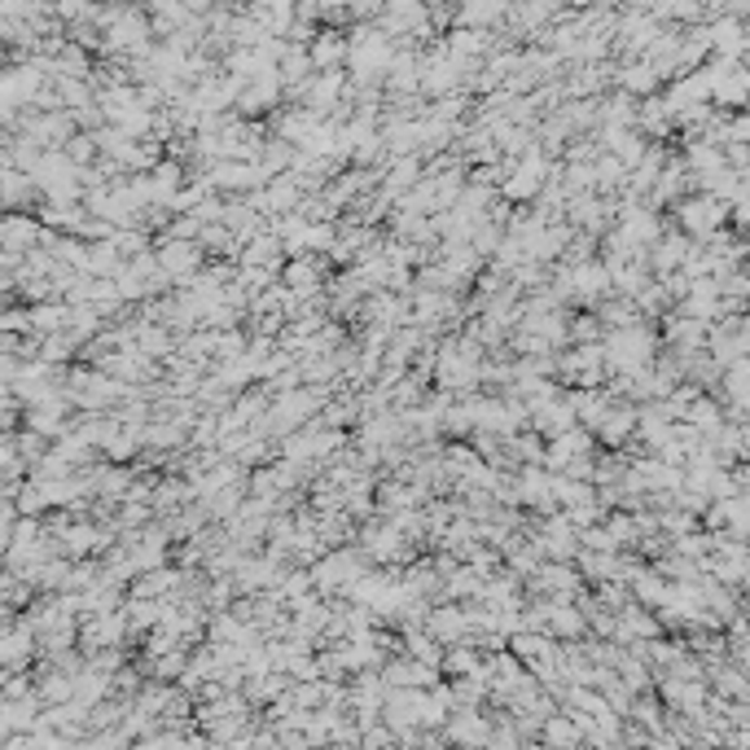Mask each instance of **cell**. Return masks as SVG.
<instances>
[{"label":"cell","mask_w":750,"mask_h":750,"mask_svg":"<svg viewBox=\"0 0 750 750\" xmlns=\"http://www.w3.org/2000/svg\"><path fill=\"white\" fill-rule=\"evenodd\" d=\"M132 636V623H128V610H101V614H84L79 623V650L84 654H97V650H111L119 646L124 650V640Z\"/></svg>","instance_id":"obj_3"},{"label":"cell","mask_w":750,"mask_h":750,"mask_svg":"<svg viewBox=\"0 0 750 750\" xmlns=\"http://www.w3.org/2000/svg\"><path fill=\"white\" fill-rule=\"evenodd\" d=\"M369 554L365 549H330V554H320L316 562H312V580H316V588L320 593H352L365 575H369Z\"/></svg>","instance_id":"obj_1"},{"label":"cell","mask_w":750,"mask_h":750,"mask_svg":"<svg viewBox=\"0 0 750 750\" xmlns=\"http://www.w3.org/2000/svg\"><path fill=\"white\" fill-rule=\"evenodd\" d=\"M580 457H593L588 425H571V431H562V435H549V444H545V466L549 470H567Z\"/></svg>","instance_id":"obj_7"},{"label":"cell","mask_w":750,"mask_h":750,"mask_svg":"<svg viewBox=\"0 0 750 750\" xmlns=\"http://www.w3.org/2000/svg\"><path fill=\"white\" fill-rule=\"evenodd\" d=\"M425 627H431L444 640V646H457V640H470V610L461 601L431 606V614H425Z\"/></svg>","instance_id":"obj_10"},{"label":"cell","mask_w":750,"mask_h":750,"mask_svg":"<svg viewBox=\"0 0 750 750\" xmlns=\"http://www.w3.org/2000/svg\"><path fill=\"white\" fill-rule=\"evenodd\" d=\"M339 58H343V45H339L334 36H326V40H320V45L312 49V62H316V66H334Z\"/></svg>","instance_id":"obj_16"},{"label":"cell","mask_w":750,"mask_h":750,"mask_svg":"<svg viewBox=\"0 0 750 750\" xmlns=\"http://www.w3.org/2000/svg\"><path fill=\"white\" fill-rule=\"evenodd\" d=\"M45 220L40 216H27V211H10L5 225H0V242H5V251H36L45 242Z\"/></svg>","instance_id":"obj_9"},{"label":"cell","mask_w":750,"mask_h":750,"mask_svg":"<svg viewBox=\"0 0 750 750\" xmlns=\"http://www.w3.org/2000/svg\"><path fill=\"white\" fill-rule=\"evenodd\" d=\"M531 541H535V549H541L545 558H554V562H571V558H580V526L567 518V513H545V522L531 531Z\"/></svg>","instance_id":"obj_4"},{"label":"cell","mask_w":750,"mask_h":750,"mask_svg":"<svg viewBox=\"0 0 750 750\" xmlns=\"http://www.w3.org/2000/svg\"><path fill=\"white\" fill-rule=\"evenodd\" d=\"M606 526H610V535L619 541V549H623V545H632V541H636V531H640V526H636V522H632L627 513H614V518H610Z\"/></svg>","instance_id":"obj_15"},{"label":"cell","mask_w":750,"mask_h":750,"mask_svg":"<svg viewBox=\"0 0 750 750\" xmlns=\"http://www.w3.org/2000/svg\"><path fill=\"white\" fill-rule=\"evenodd\" d=\"M479 663H483V654H479L474 640H457V646L444 654V676H453V681L474 676V672H479Z\"/></svg>","instance_id":"obj_13"},{"label":"cell","mask_w":750,"mask_h":750,"mask_svg":"<svg viewBox=\"0 0 750 750\" xmlns=\"http://www.w3.org/2000/svg\"><path fill=\"white\" fill-rule=\"evenodd\" d=\"M360 549L373 558V562H382V567H395V562H408L412 558V541L408 535L386 518V522H369L365 531H360Z\"/></svg>","instance_id":"obj_5"},{"label":"cell","mask_w":750,"mask_h":750,"mask_svg":"<svg viewBox=\"0 0 750 750\" xmlns=\"http://www.w3.org/2000/svg\"><path fill=\"white\" fill-rule=\"evenodd\" d=\"M202 259H206V251L193 238H163V246H158V264L176 285L193 281L202 272Z\"/></svg>","instance_id":"obj_6"},{"label":"cell","mask_w":750,"mask_h":750,"mask_svg":"<svg viewBox=\"0 0 750 750\" xmlns=\"http://www.w3.org/2000/svg\"><path fill=\"white\" fill-rule=\"evenodd\" d=\"M571 404H575L580 425H588V431H597V421L610 412V395L601 386H575L571 391Z\"/></svg>","instance_id":"obj_11"},{"label":"cell","mask_w":750,"mask_h":750,"mask_svg":"<svg viewBox=\"0 0 750 750\" xmlns=\"http://www.w3.org/2000/svg\"><path fill=\"white\" fill-rule=\"evenodd\" d=\"M720 220H724V202L715 193H702V198H689L681 206V225L689 238H711L720 233Z\"/></svg>","instance_id":"obj_8"},{"label":"cell","mask_w":750,"mask_h":750,"mask_svg":"<svg viewBox=\"0 0 750 750\" xmlns=\"http://www.w3.org/2000/svg\"><path fill=\"white\" fill-rule=\"evenodd\" d=\"M584 733H580V724L571 720V711L562 715V711H554L545 724H541V741H549V746H571V741H580Z\"/></svg>","instance_id":"obj_14"},{"label":"cell","mask_w":750,"mask_h":750,"mask_svg":"<svg viewBox=\"0 0 750 750\" xmlns=\"http://www.w3.org/2000/svg\"><path fill=\"white\" fill-rule=\"evenodd\" d=\"M640 425V417L632 412V408H610L601 421H597V440L606 444V448H619V444H627V435Z\"/></svg>","instance_id":"obj_12"},{"label":"cell","mask_w":750,"mask_h":750,"mask_svg":"<svg viewBox=\"0 0 750 750\" xmlns=\"http://www.w3.org/2000/svg\"><path fill=\"white\" fill-rule=\"evenodd\" d=\"M601 347H606L610 373H627V378L646 373V369H650V356H654V339H650V330H640L636 320H632V326H614V334H610Z\"/></svg>","instance_id":"obj_2"}]
</instances>
